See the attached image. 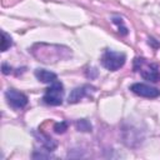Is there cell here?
Instances as JSON below:
<instances>
[{
    "mask_svg": "<svg viewBox=\"0 0 160 160\" xmlns=\"http://www.w3.org/2000/svg\"><path fill=\"white\" fill-rule=\"evenodd\" d=\"M39 50L35 48H31V54L39 59L41 62H55L61 59H68L71 56V49L66 46H60V45H49V44H35Z\"/></svg>",
    "mask_w": 160,
    "mask_h": 160,
    "instance_id": "cell-1",
    "label": "cell"
},
{
    "mask_svg": "<svg viewBox=\"0 0 160 160\" xmlns=\"http://www.w3.org/2000/svg\"><path fill=\"white\" fill-rule=\"evenodd\" d=\"M125 60H126L125 54L112 51V50H105L100 59L101 65L110 71H116L120 68H122L125 64Z\"/></svg>",
    "mask_w": 160,
    "mask_h": 160,
    "instance_id": "cell-2",
    "label": "cell"
},
{
    "mask_svg": "<svg viewBox=\"0 0 160 160\" xmlns=\"http://www.w3.org/2000/svg\"><path fill=\"white\" fill-rule=\"evenodd\" d=\"M62 98H64V86L59 80H56L55 82L50 84V86L46 89L42 96V100L48 105L58 106V105H61Z\"/></svg>",
    "mask_w": 160,
    "mask_h": 160,
    "instance_id": "cell-3",
    "label": "cell"
},
{
    "mask_svg": "<svg viewBox=\"0 0 160 160\" xmlns=\"http://www.w3.org/2000/svg\"><path fill=\"white\" fill-rule=\"evenodd\" d=\"M142 62H144V59H139V58L135 59V64H139V66H134V69L140 70V74L145 80H149L151 82L160 81V71H159L158 65H155V64L148 65L145 61V64H144L145 66H142Z\"/></svg>",
    "mask_w": 160,
    "mask_h": 160,
    "instance_id": "cell-4",
    "label": "cell"
},
{
    "mask_svg": "<svg viewBox=\"0 0 160 160\" xmlns=\"http://www.w3.org/2000/svg\"><path fill=\"white\" fill-rule=\"evenodd\" d=\"M5 98L8 100V104L14 109H22L28 104V96L22 94L21 91H18L15 89H9L5 92Z\"/></svg>",
    "mask_w": 160,
    "mask_h": 160,
    "instance_id": "cell-5",
    "label": "cell"
},
{
    "mask_svg": "<svg viewBox=\"0 0 160 160\" xmlns=\"http://www.w3.org/2000/svg\"><path fill=\"white\" fill-rule=\"evenodd\" d=\"M130 90L139 95V96H142V98H149V99H154V98H158L160 96V90L158 88H154V86H150L148 84H142V82H135L130 86Z\"/></svg>",
    "mask_w": 160,
    "mask_h": 160,
    "instance_id": "cell-6",
    "label": "cell"
},
{
    "mask_svg": "<svg viewBox=\"0 0 160 160\" xmlns=\"http://www.w3.org/2000/svg\"><path fill=\"white\" fill-rule=\"evenodd\" d=\"M95 91V88L89 85V84H85V85H81V86H78L75 89H72V91L70 92L69 95V104H75V102H79L81 99L86 98V96H90L91 92Z\"/></svg>",
    "mask_w": 160,
    "mask_h": 160,
    "instance_id": "cell-7",
    "label": "cell"
},
{
    "mask_svg": "<svg viewBox=\"0 0 160 160\" xmlns=\"http://www.w3.org/2000/svg\"><path fill=\"white\" fill-rule=\"evenodd\" d=\"M35 76L38 78V80H40L41 82H45V84H52L58 80V75L55 72L48 71L45 69H36Z\"/></svg>",
    "mask_w": 160,
    "mask_h": 160,
    "instance_id": "cell-8",
    "label": "cell"
},
{
    "mask_svg": "<svg viewBox=\"0 0 160 160\" xmlns=\"http://www.w3.org/2000/svg\"><path fill=\"white\" fill-rule=\"evenodd\" d=\"M38 139H39V141L42 144V146L46 149V151H52V150L56 149V146H58V142H56L54 139H51L50 136L45 135V134H40V135L38 136Z\"/></svg>",
    "mask_w": 160,
    "mask_h": 160,
    "instance_id": "cell-9",
    "label": "cell"
},
{
    "mask_svg": "<svg viewBox=\"0 0 160 160\" xmlns=\"http://www.w3.org/2000/svg\"><path fill=\"white\" fill-rule=\"evenodd\" d=\"M75 125H76V129H78L79 131L89 132V131H91V129H92L91 124H90L86 119H80V120H78V121L75 122Z\"/></svg>",
    "mask_w": 160,
    "mask_h": 160,
    "instance_id": "cell-10",
    "label": "cell"
},
{
    "mask_svg": "<svg viewBox=\"0 0 160 160\" xmlns=\"http://www.w3.org/2000/svg\"><path fill=\"white\" fill-rule=\"evenodd\" d=\"M1 36H2V39H1V51H6L12 45V39L5 31H1Z\"/></svg>",
    "mask_w": 160,
    "mask_h": 160,
    "instance_id": "cell-11",
    "label": "cell"
},
{
    "mask_svg": "<svg viewBox=\"0 0 160 160\" xmlns=\"http://www.w3.org/2000/svg\"><path fill=\"white\" fill-rule=\"evenodd\" d=\"M68 130V122L66 121H60V122H56L54 125V131L56 134H62Z\"/></svg>",
    "mask_w": 160,
    "mask_h": 160,
    "instance_id": "cell-12",
    "label": "cell"
},
{
    "mask_svg": "<svg viewBox=\"0 0 160 160\" xmlns=\"http://www.w3.org/2000/svg\"><path fill=\"white\" fill-rule=\"evenodd\" d=\"M112 22L119 26V32H120L121 35H126V34H128V29L124 26L121 18H114V19H112Z\"/></svg>",
    "mask_w": 160,
    "mask_h": 160,
    "instance_id": "cell-13",
    "label": "cell"
},
{
    "mask_svg": "<svg viewBox=\"0 0 160 160\" xmlns=\"http://www.w3.org/2000/svg\"><path fill=\"white\" fill-rule=\"evenodd\" d=\"M32 158H46V159H49V158H52V156L50 154H38V152H34Z\"/></svg>",
    "mask_w": 160,
    "mask_h": 160,
    "instance_id": "cell-14",
    "label": "cell"
},
{
    "mask_svg": "<svg viewBox=\"0 0 160 160\" xmlns=\"http://www.w3.org/2000/svg\"><path fill=\"white\" fill-rule=\"evenodd\" d=\"M2 72L6 75V74H10L11 72V68H9L6 64H2Z\"/></svg>",
    "mask_w": 160,
    "mask_h": 160,
    "instance_id": "cell-15",
    "label": "cell"
}]
</instances>
